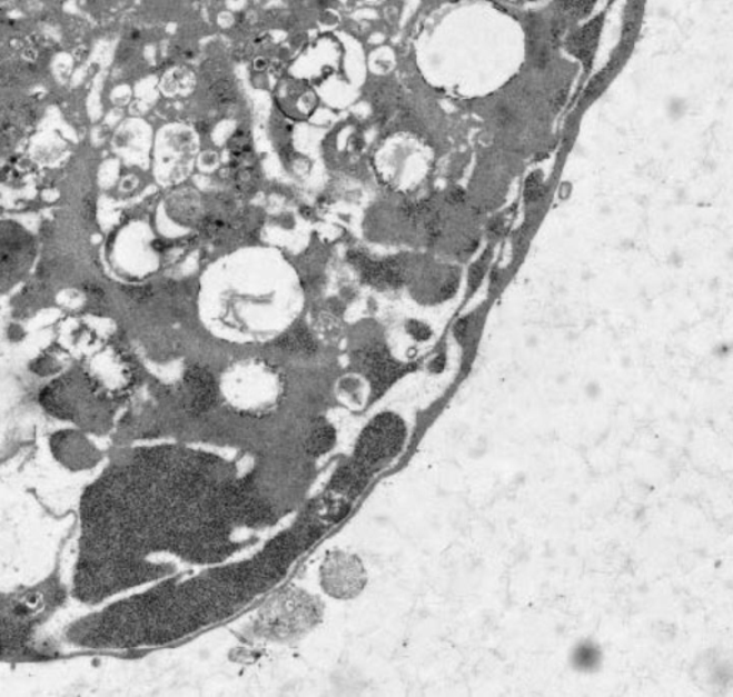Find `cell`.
I'll use <instances>...</instances> for the list:
<instances>
[{"label": "cell", "instance_id": "obj_3", "mask_svg": "<svg viewBox=\"0 0 733 697\" xmlns=\"http://www.w3.org/2000/svg\"><path fill=\"white\" fill-rule=\"evenodd\" d=\"M357 366L370 378L374 390L386 391L402 376L403 368L382 346L364 347L356 352Z\"/></svg>", "mask_w": 733, "mask_h": 697}, {"label": "cell", "instance_id": "obj_2", "mask_svg": "<svg viewBox=\"0 0 733 697\" xmlns=\"http://www.w3.org/2000/svg\"><path fill=\"white\" fill-rule=\"evenodd\" d=\"M404 436L406 428L400 418L393 415L378 416L364 431L358 452L364 462L383 461L400 450Z\"/></svg>", "mask_w": 733, "mask_h": 697}, {"label": "cell", "instance_id": "obj_4", "mask_svg": "<svg viewBox=\"0 0 733 697\" xmlns=\"http://www.w3.org/2000/svg\"><path fill=\"white\" fill-rule=\"evenodd\" d=\"M348 261L360 272L364 282L376 288H398L404 282V270L396 260L374 261L361 251L348 252Z\"/></svg>", "mask_w": 733, "mask_h": 697}, {"label": "cell", "instance_id": "obj_7", "mask_svg": "<svg viewBox=\"0 0 733 697\" xmlns=\"http://www.w3.org/2000/svg\"><path fill=\"white\" fill-rule=\"evenodd\" d=\"M276 347L293 355L313 356L317 352V342L304 326L296 327L279 337Z\"/></svg>", "mask_w": 733, "mask_h": 697}, {"label": "cell", "instance_id": "obj_9", "mask_svg": "<svg viewBox=\"0 0 733 697\" xmlns=\"http://www.w3.org/2000/svg\"><path fill=\"white\" fill-rule=\"evenodd\" d=\"M227 223L224 219L216 216H208L199 222V232L207 237H216L226 229Z\"/></svg>", "mask_w": 733, "mask_h": 697}, {"label": "cell", "instance_id": "obj_5", "mask_svg": "<svg viewBox=\"0 0 733 697\" xmlns=\"http://www.w3.org/2000/svg\"><path fill=\"white\" fill-rule=\"evenodd\" d=\"M187 390L189 392V411L192 415H202L211 410L218 400L217 382L214 380L211 372L201 366H191L187 368L184 376Z\"/></svg>", "mask_w": 733, "mask_h": 697}, {"label": "cell", "instance_id": "obj_6", "mask_svg": "<svg viewBox=\"0 0 733 697\" xmlns=\"http://www.w3.org/2000/svg\"><path fill=\"white\" fill-rule=\"evenodd\" d=\"M602 23L600 19L582 28L575 37L568 41V49L573 54H576L583 63H591L593 52H595L597 38H600Z\"/></svg>", "mask_w": 733, "mask_h": 697}, {"label": "cell", "instance_id": "obj_8", "mask_svg": "<svg viewBox=\"0 0 733 697\" xmlns=\"http://www.w3.org/2000/svg\"><path fill=\"white\" fill-rule=\"evenodd\" d=\"M334 441H336L334 428L328 425H321L311 432L310 440H308V448H310L313 455H323V452L330 450Z\"/></svg>", "mask_w": 733, "mask_h": 697}, {"label": "cell", "instance_id": "obj_1", "mask_svg": "<svg viewBox=\"0 0 733 697\" xmlns=\"http://www.w3.org/2000/svg\"><path fill=\"white\" fill-rule=\"evenodd\" d=\"M34 241L14 223H0V290L11 288L32 266Z\"/></svg>", "mask_w": 733, "mask_h": 697}, {"label": "cell", "instance_id": "obj_10", "mask_svg": "<svg viewBox=\"0 0 733 697\" xmlns=\"http://www.w3.org/2000/svg\"><path fill=\"white\" fill-rule=\"evenodd\" d=\"M407 330L412 333L417 341H426L432 336L430 328L426 323L418 321H410L407 323Z\"/></svg>", "mask_w": 733, "mask_h": 697}]
</instances>
